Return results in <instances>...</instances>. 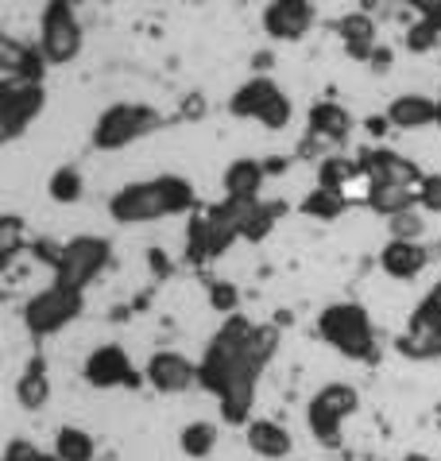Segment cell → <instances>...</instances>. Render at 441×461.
Here are the masks:
<instances>
[{
	"label": "cell",
	"instance_id": "obj_1",
	"mask_svg": "<svg viewBox=\"0 0 441 461\" xmlns=\"http://www.w3.org/2000/svg\"><path fill=\"white\" fill-rule=\"evenodd\" d=\"M198 206L194 183L183 175H155L144 183H128L109 198V217L121 225H148L159 217L190 213Z\"/></svg>",
	"mask_w": 441,
	"mask_h": 461
},
{
	"label": "cell",
	"instance_id": "obj_2",
	"mask_svg": "<svg viewBox=\"0 0 441 461\" xmlns=\"http://www.w3.org/2000/svg\"><path fill=\"white\" fill-rule=\"evenodd\" d=\"M252 334H256V322H248L244 314L225 318L198 361V388H205L210 395H220L232 380H259V373L248 361Z\"/></svg>",
	"mask_w": 441,
	"mask_h": 461
},
{
	"label": "cell",
	"instance_id": "obj_3",
	"mask_svg": "<svg viewBox=\"0 0 441 461\" xmlns=\"http://www.w3.org/2000/svg\"><path fill=\"white\" fill-rule=\"evenodd\" d=\"M318 334L329 349L348 357V361H360V365L375 361V326H372V314L360 303H348V299L329 303L318 314Z\"/></svg>",
	"mask_w": 441,
	"mask_h": 461
},
{
	"label": "cell",
	"instance_id": "obj_4",
	"mask_svg": "<svg viewBox=\"0 0 441 461\" xmlns=\"http://www.w3.org/2000/svg\"><path fill=\"white\" fill-rule=\"evenodd\" d=\"M166 124V117L151 105H140V101H116L101 117L94 121V148L97 151H121L136 140H144L151 132H159Z\"/></svg>",
	"mask_w": 441,
	"mask_h": 461
},
{
	"label": "cell",
	"instance_id": "obj_5",
	"mask_svg": "<svg viewBox=\"0 0 441 461\" xmlns=\"http://www.w3.org/2000/svg\"><path fill=\"white\" fill-rule=\"evenodd\" d=\"M356 407H360V392L353 384H326V388L310 395L306 427L326 450H337L341 446V427L356 415Z\"/></svg>",
	"mask_w": 441,
	"mask_h": 461
},
{
	"label": "cell",
	"instance_id": "obj_6",
	"mask_svg": "<svg viewBox=\"0 0 441 461\" xmlns=\"http://www.w3.org/2000/svg\"><path fill=\"white\" fill-rule=\"evenodd\" d=\"M82 20L70 0H47L43 16H39V50L50 67H70V62L82 55Z\"/></svg>",
	"mask_w": 441,
	"mask_h": 461
},
{
	"label": "cell",
	"instance_id": "obj_7",
	"mask_svg": "<svg viewBox=\"0 0 441 461\" xmlns=\"http://www.w3.org/2000/svg\"><path fill=\"white\" fill-rule=\"evenodd\" d=\"M82 311H86L82 291H67L58 284H50L23 303V326H28L32 338H50V334H62L67 326H74L77 318H82Z\"/></svg>",
	"mask_w": 441,
	"mask_h": 461
},
{
	"label": "cell",
	"instance_id": "obj_8",
	"mask_svg": "<svg viewBox=\"0 0 441 461\" xmlns=\"http://www.w3.org/2000/svg\"><path fill=\"white\" fill-rule=\"evenodd\" d=\"M109 260H112V245L105 237H74V240H67V252H62V264L55 272V284L86 294V287L105 272Z\"/></svg>",
	"mask_w": 441,
	"mask_h": 461
},
{
	"label": "cell",
	"instance_id": "obj_9",
	"mask_svg": "<svg viewBox=\"0 0 441 461\" xmlns=\"http://www.w3.org/2000/svg\"><path fill=\"white\" fill-rule=\"evenodd\" d=\"M47 105V89L43 86H16V82H0V140L12 144L32 128V121Z\"/></svg>",
	"mask_w": 441,
	"mask_h": 461
},
{
	"label": "cell",
	"instance_id": "obj_10",
	"mask_svg": "<svg viewBox=\"0 0 441 461\" xmlns=\"http://www.w3.org/2000/svg\"><path fill=\"white\" fill-rule=\"evenodd\" d=\"M356 167H360V175H364L372 186L392 183V186L418 190L422 178H426L418 171V163L407 159V156H399V151H392V148H360L356 151Z\"/></svg>",
	"mask_w": 441,
	"mask_h": 461
},
{
	"label": "cell",
	"instance_id": "obj_11",
	"mask_svg": "<svg viewBox=\"0 0 441 461\" xmlns=\"http://www.w3.org/2000/svg\"><path fill=\"white\" fill-rule=\"evenodd\" d=\"M82 376L94 388H140V384H148L121 345H101V349L89 353L82 365Z\"/></svg>",
	"mask_w": 441,
	"mask_h": 461
},
{
	"label": "cell",
	"instance_id": "obj_12",
	"mask_svg": "<svg viewBox=\"0 0 441 461\" xmlns=\"http://www.w3.org/2000/svg\"><path fill=\"white\" fill-rule=\"evenodd\" d=\"M50 62L43 59L39 43H23L16 35H0V82H16V86H43Z\"/></svg>",
	"mask_w": 441,
	"mask_h": 461
},
{
	"label": "cell",
	"instance_id": "obj_13",
	"mask_svg": "<svg viewBox=\"0 0 441 461\" xmlns=\"http://www.w3.org/2000/svg\"><path fill=\"white\" fill-rule=\"evenodd\" d=\"M314 20H318V12L310 0H271L264 8V16H259L264 32L279 43H298L302 35H310Z\"/></svg>",
	"mask_w": 441,
	"mask_h": 461
},
{
	"label": "cell",
	"instance_id": "obj_14",
	"mask_svg": "<svg viewBox=\"0 0 441 461\" xmlns=\"http://www.w3.org/2000/svg\"><path fill=\"white\" fill-rule=\"evenodd\" d=\"M144 380L151 384L155 392H163V395L190 392L194 384H198V361H190V357L175 353V349H159V353L148 357Z\"/></svg>",
	"mask_w": 441,
	"mask_h": 461
},
{
	"label": "cell",
	"instance_id": "obj_15",
	"mask_svg": "<svg viewBox=\"0 0 441 461\" xmlns=\"http://www.w3.org/2000/svg\"><path fill=\"white\" fill-rule=\"evenodd\" d=\"M279 97H283V89L271 82L267 74H256V78H248L244 86L232 89L229 113H232V117H240V121H259L271 105H275Z\"/></svg>",
	"mask_w": 441,
	"mask_h": 461
},
{
	"label": "cell",
	"instance_id": "obj_16",
	"mask_svg": "<svg viewBox=\"0 0 441 461\" xmlns=\"http://www.w3.org/2000/svg\"><path fill=\"white\" fill-rule=\"evenodd\" d=\"M306 128H310V136H318V140H326L329 148H341L348 136H353V113H348L341 101H318V105H310V117H306Z\"/></svg>",
	"mask_w": 441,
	"mask_h": 461
},
{
	"label": "cell",
	"instance_id": "obj_17",
	"mask_svg": "<svg viewBox=\"0 0 441 461\" xmlns=\"http://www.w3.org/2000/svg\"><path fill=\"white\" fill-rule=\"evenodd\" d=\"M426 264H430V252L422 249V240H387L383 252H380L383 276L403 279V284L418 279L426 272Z\"/></svg>",
	"mask_w": 441,
	"mask_h": 461
},
{
	"label": "cell",
	"instance_id": "obj_18",
	"mask_svg": "<svg viewBox=\"0 0 441 461\" xmlns=\"http://www.w3.org/2000/svg\"><path fill=\"white\" fill-rule=\"evenodd\" d=\"M267 183V171H264V159H232L225 167V198H237V202H259V190Z\"/></svg>",
	"mask_w": 441,
	"mask_h": 461
},
{
	"label": "cell",
	"instance_id": "obj_19",
	"mask_svg": "<svg viewBox=\"0 0 441 461\" xmlns=\"http://www.w3.org/2000/svg\"><path fill=\"white\" fill-rule=\"evenodd\" d=\"M244 434H248L252 454L267 457V461H291L294 438H291V430L283 427V422H275V419H252V427Z\"/></svg>",
	"mask_w": 441,
	"mask_h": 461
},
{
	"label": "cell",
	"instance_id": "obj_20",
	"mask_svg": "<svg viewBox=\"0 0 441 461\" xmlns=\"http://www.w3.org/2000/svg\"><path fill=\"white\" fill-rule=\"evenodd\" d=\"M434 113H437V101H430L426 94H403L387 105V121L399 132H418V128L434 124Z\"/></svg>",
	"mask_w": 441,
	"mask_h": 461
},
{
	"label": "cell",
	"instance_id": "obj_21",
	"mask_svg": "<svg viewBox=\"0 0 441 461\" xmlns=\"http://www.w3.org/2000/svg\"><path fill=\"white\" fill-rule=\"evenodd\" d=\"M16 400L23 411H43L50 403V376H47V361L43 353H35L28 365H23V373L16 380Z\"/></svg>",
	"mask_w": 441,
	"mask_h": 461
},
{
	"label": "cell",
	"instance_id": "obj_22",
	"mask_svg": "<svg viewBox=\"0 0 441 461\" xmlns=\"http://www.w3.org/2000/svg\"><path fill=\"white\" fill-rule=\"evenodd\" d=\"M256 384L259 380H232L225 392L217 395L220 400V419L229 422V427H252V407H256Z\"/></svg>",
	"mask_w": 441,
	"mask_h": 461
},
{
	"label": "cell",
	"instance_id": "obj_23",
	"mask_svg": "<svg viewBox=\"0 0 441 461\" xmlns=\"http://www.w3.org/2000/svg\"><path fill=\"white\" fill-rule=\"evenodd\" d=\"M395 349H399V357H407V361H441V326L410 322L407 334H399Z\"/></svg>",
	"mask_w": 441,
	"mask_h": 461
},
{
	"label": "cell",
	"instance_id": "obj_24",
	"mask_svg": "<svg viewBox=\"0 0 441 461\" xmlns=\"http://www.w3.org/2000/svg\"><path fill=\"white\" fill-rule=\"evenodd\" d=\"M287 213H291V206H287L283 198H259L256 206H252L248 225H244V240H248V245H259V240H267L271 233H275V225H279Z\"/></svg>",
	"mask_w": 441,
	"mask_h": 461
},
{
	"label": "cell",
	"instance_id": "obj_25",
	"mask_svg": "<svg viewBox=\"0 0 441 461\" xmlns=\"http://www.w3.org/2000/svg\"><path fill=\"white\" fill-rule=\"evenodd\" d=\"M333 32L341 35L345 50H353V47H375V43H380V28H375L372 12H364V8L345 12V16L333 23Z\"/></svg>",
	"mask_w": 441,
	"mask_h": 461
},
{
	"label": "cell",
	"instance_id": "obj_26",
	"mask_svg": "<svg viewBox=\"0 0 441 461\" xmlns=\"http://www.w3.org/2000/svg\"><path fill=\"white\" fill-rule=\"evenodd\" d=\"M50 454H55L58 461H94L97 457V438L82 427H58Z\"/></svg>",
	"mask_w": 441,
	"mask_h": 461
},
{
	"label": "cell",
	"instance_id": "obj_27",
	"mask_svg": "<svg viewBox=\"0 0 441 461\" xmlns=\"http://www.w3.org/2000/svg\"><path fill=\"white\" fill-rule=\"evenodd\" d=\"M414 206H418V190H407V186H392V183H383V186H372V198H368V210L372 213H380V217H399V213H410Z\"/></svg>",
	"mask_w": 441,
	"mask_h": 461
},
{
	"label": "cell",
	"instance_id": "obj_28",
	"mask_svg": "<svg viewBox=\"0 0 441 461\" xmlns=\"http://www.w3.org/2000/svg\"><path fill=\"white\" fill-rule=\"evenodd\" d=\"M356 175H360L356 159H345V156H326L318 163V186L329 190V194H341V198H345V190L353 186Z\"/></svg>",
	"mask_w": 441,
	"mask_h": 461
},
{
	"label": "cell",
	"instance_id": "obj_29",
	"mask_svg": "<svg viewBox=\"0 0 441 461\" xmlns=\"http://www.w3.org/2000/svg\"><path fill=\"white\" fill-rule=\"evenodd\" d=\"M178 450L194 461L210 457L217 450V427L213 422H186V427L178 430Z\"/></svg>",
	"mask_w": 441,
	"mask_h": 461
},
{
	"label": "cell",
	"instance_id": "obj_30",
	"mask_svg": "<svg viewBox=\"0 0 441 461\" xmlns=\"http://www.w3.org/2000/svg\"><path fill=\"white\" fill-rule=\"evenodd\" d=\"M279 345H283V330L279 326H256V334H252V341H248V361H252V368L259 376H264V368L275 361V353H279Z\"/></svg>",
	"mask_w": 441,
	"mask_h": 461
},
{
	"label": "cell",
	"instance_id": "obj_31",
	"mask_svg": "<svg viewBox=\"0 0 441 461\" xmlns=\"http://www.w3.org/2000/svg\"><path fill=\"white\" fill-rule=\"evenodd\" d=\"M82 194H86V178H82V171H77V167H58L55 175H50L47 198L55 202V206H74Z\"/></svg>",
	"mask_w": 441,
	"mask_h": 461
},
{
	"label": "cell",
	"instance_id": "obj_32",
	"mask_svg": "<svg viewBox=\"0 0 441 461\" xmlns=\"http://www.w3.org/2000/svg\"><path fill=\"white\" fill-rule=\"evenodd\" d=\"M298 210H302L310 221H337L345 210H348V202L341 198V194H329V190H310V194L298 202Z\"/></svg>",
	"mask_w": 441,
	"mask_h": 461
},
{
	"label": "cell",
	"instance_id": "obj_33",
	"mask_svg": "<svg viewBox=\"0 0 441 461\" xmlns=\"http://www.w3.org/2000/svg\"><path fill=\"white\" fill-rule=\"evenodd\" d=\"M32 249V240H28V233H23V221L16 213H4L0 217V264H12L20 252H28Z\"/></svg>",
	"mask_w": 441,
	"mask_h": 461
},
{
	"label": "cell",
	"instance_id": "obj_34",
	"mask_svg": "<svg viewBox=\"0 0 441 461\" xmlns=\"http://www.w3.org/2000/svg\"><path fill=\"white\" fill-rule=\"evenodd\" d=\"M186 260L194 267H202V264H210V237H205V210L202 213H194L190 217V225H186Z\"/></svg>",
	"mask_w": 441,
	"mask_h": 461
},
{
	"label": "cell",
	"instance_id": "obj_35",
	"mask_svg": "<svg viewBox=\"0 0 441 461\" xmlns=\"http://www.w3.org/2000/svg\"><path fill=\"white\" fill-rule=\"evenodd\" d=\"M205 299H210L213 311L225 314V318H232V314L240 311V291H237L232 279H210V287H205Z\"/></svg>",
	"mask_w": 441,
	"mask_h": 461
},
{
	"label": "cell",
	"instance_id": "obj_36",
	"mask_svg": "<svg viewBox=\"0 0 441 461\" xmlns=\"http://www.w3.org/2000/svg\"><path fill=\"white\" fill-rule=\"evenodd\" d=\"M403 43H407V50H410V55H430V50L441 43V28H434V23L430 20H414L410 23V32L403 35Z\"/></svg>",
	"mask_w": 441,
	"mask_h": 461
},
{
	"label": "cell",
	"instance_id": "obj_37",
	"mask_svg": "<svg viewBox=\"0 0 441 461\" xmlns=\"http://www.w3.org/2000/svg\"><path fill=\"white\" fill-rule=\"evenodd\" d=\"M422 233H426V221H422L418 210L399 213L387 221V240H422Z\"/></svg>",
	"mask_w": 441,
	"mask_h": 461
},
{
	"label": "cell",
	"instance_id": "obj_38",
	"mask_svg": "<svg viewBox=\"0 0 441 461\" xmlns=\"http://www.w3.org/2000/svg\"><path fill=\"white\" fill-rule=\"evenodd\" d=\"M410 322H426V326H441V279L426 291V299L414 306V314H410Z\"/></svg>",
	"mask_w": 441,
	"mask_h": 461
},
{
	"label": "cell",
	"instance_id": "obj_39",
	"mask_svg": "<svg viewBox=\"0 0 441 461\" xmlns=\"http://www.w3.org/2000/svg\"><path fill=\"white\" fill-rule=\"evenodd\" d=\"M0 461H58V457H55V454H43V450H39L35 442H28V438H8Z\"/></svg>",
	"mask_w": 441,
	"mask_h": 461
},
{
	"label": "cell",
	"instance_id": "obj_40",
	"mask_svg": "<svg viewBox=\"0 0 441 461\" xmlns=\"http://www.w3.org/2000/svg\"><path fill=\"white\" fill-rule=\"evenodd\" d=\"M39 264H47L50 272H58V264H62V252H67V245H58V240H47V237H39L32 240V249H28Z\"/></svg>",
	"mask_w": 441,
	"mask_h": 461
},
{
	"label": "cell",
	"instance_id": "obj_41",
	"mask_svg": "<svg viewBox=\"0 0 441 461\" xmlns=\"http://www.w3.org/2000/svg\"><path fill=\"white\" fill-rule=\"evenodd\" d=\"M291 117H294V105H291V97L283 94V97L275 101V105H271V109L264 113V117H259V124H264L267 132H279V128H287V124H291Z\"/></svg>",
	"mask_w": 441,
	"mask_h": 461
},
{
	"label": "cell",
	"instance_id": "obj_42",
	"mask_svg": "<svg viewBox=\"0 0 441 461\" xmlns=\"http://www.w3.org/2000/svg\"><path fill=\"white\" fill-rule=\"evenodd\" d=\"M418 206L426 213H441V175H426L418 186Z\"/></svg>",
	"mask_w": 441,
	"mask_h": 461
},
{
	"label": "cell",
	"instance_id": "obj_43",
	"mask_svg": "<svg viewBox=\"0 0 441 461\" xmlns=\"http://www.w3.org/2000/svg\"><path fill=\"white\" fill-rule=\"evenodd\" d=\"M414 12H418L422 20H430L434 28H441V0H410Z\"/></svg>",
	"mask_w": 441,
	"mask_h": 461
},
{
	"label": "cell",
	"instance_id": "obj_44",
	"mask_svg": "<svg viewBox=\"0 0 441 461\" xmlns=\"http://www.w3.org/2000/svg\"><path fill=\"white\" fill-rule=\"evenodd\" d=\"M294 159H298V156H267V159H264V171H267V178H279V175H287Z\"/></svg>",
	"mask_w": 441,
	"mask_h": 461
},
{
	"label": "cell",
	"instance_id": "obj_45",
	"mask_svg": "<svg viewBox=\"0 0 441 461\" xmlns=\"http://www.w3.org/2000/svg\"><path fill=\"white\" fill-rule=\"evenodd\" d=\"M364 128H368V136L380 140V136L392 132V121H387V113H383V117H368V121H364Z\"/></svg>",
	"mask_w": 441,
	"mask_h": 461
},
{
	"label": "cell",
	"instance_id": "obj_46",
	"mask_svg": "<svg viewBox=\"0 0 441 461\" xmlns=\"http://www.w3.org/2000/svg\"><path fill=\"white\" fill-rule=\"evenodd\" d=\"M202 113H205V101H202L198 94H194V97L186 101V105H183V113H178V117H183V121H198Z\"/></svg>",
	"mask_w": 441,
	"mask_h": 461
},
{
	"label": "cell",
	"instance_id": "obj_47",
	"mask_svg": "<svg viewBox=\"0 0 441 461\" xmlns=\"http://www.w3.org/2000/svg\"><path fill=\"white\" fill-rule=\"evenodd\" d=\"M148 264H151V267H155V272H159V276H166V260H163V252H159V249H155V252L148 256Z\"/></svg>",
	"mask_w": 441,
	"mask_h": 461
},
{
	"label": "cell",
	"instance_id": "obj_48",
	"mask_svg": "<svg viewBox=\"0 0 441 461\" xmlns=\"http://www.w3.org/2000/svg\"><path fill=\"white\" fill-rule=\"evenodd\" d=\"M403 461H434L430 454H418V450H414V454H403Z\"/></svg>",
	"mask_w": 441,
	"mask_h": 461
},
{
	"label": "cell",
	"instance_id": "obj_49",
	"mask_svg": "<svg viewBox=\"0 0 441 461\" xmlns=\"http://www.w3.org/2000/svg\"><path fill=\"white\" fill-rule=\"evenodd\" d=\"M434 124L441 128V97H437V113H434Z\"/></svg>",
	"mask_w": 441,
	"mask_h": 461
}]
</instances>
